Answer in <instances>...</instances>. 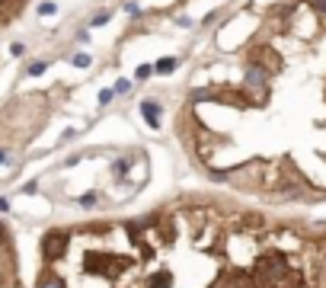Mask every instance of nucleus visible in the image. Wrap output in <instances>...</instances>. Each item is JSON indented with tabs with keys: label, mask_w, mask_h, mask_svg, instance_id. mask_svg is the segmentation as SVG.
<instances>
[{
	"label": "nucleus",
	"mask_w": 326,
	"mask_h": 288,
	"mask_svg": "<svg viewBox=\"0 0 326 288\" xmlns=\"http://www.w3.org/2000/svg\"><path fill=\"white\" fill-rule=\"evenodd\" d=\"M176 138L208 183L326 202V0H246L192 67Z\"/></svg>",
	"instance_id": "f257e3e1"
},
{
	"label": "nucleus",
	"mask_w": 326,
	"mask_h": 288,
	"mask_svg": "<svg viewBox=\"0 0 326 288\" xmlns=\"http://www.w3.org/2000/svg\"><path fill=\"white\" fill-rule=\"evenodd\" d=\"M0 288H23L16 240H13V231L3 221H0Z\"/></svg>",
	"instance_id": "f03ea898"
},
{
	"label": "nucleus",
	"mask_w": 326,
	"mask_h": 288,
	"mask_svg": "<svg viewBox=\"0 0 326 288\" xmlns=\"http://www.w3.org/2000/svg\"><path fill=\"white\" fill-rule=\"evenodd\" d=\"M29 3L32 0H0V29H6V26L16 23Z\"/></svg>",
	"instance_id": "7ed1b4c3"
},
{
	"label": "nucleus",
	"mask_w": 326,
	"mask_h": 288,
	"mask_svg": "<svg viewBox=\"0 0 326 288\" xmlns=\"http://www.w3.org/2000/svg\"><path fill=\"white\" fill-rule=\"evenodd\" d=\"M141 109H144V119H147V122H151V125H154V128H157V125H160V122H157V112H160V102H151V99H144V102H141Z\"/></svg>",
	"instance_id": "20e7f679"
},
{
	"label": "nucleus",
	"mask_w": 326,
	"mask_h": 288,
	"mask_svg": "<svg viewBox=\"0 0 326 288\" xmlns=\"http://www.w3.org/2000/svg\"><path fill=\"white\" fill-rule=\"evenodd\" d=\"M173 67H176V58H163L160 64H154V71H157V74H169Z\"/></svg>",
	"instance_id": "39448f33"
},
{
	"label": "nucleus",
	"mask_w": 326,
	"mask_h": 288,
	"mask_svg": "<svg viewBox=\"0 0 326 288\" xmlns=\"http://www.w3.org/2000/svg\"><path fill=\"white\" fill-rule=\"evenodd\" d=\"M115 90H119V93H125V90H131V80H119V84H115Z\"/></svg>",
	"instance_id": "423d86ee"
}]
</instances>
